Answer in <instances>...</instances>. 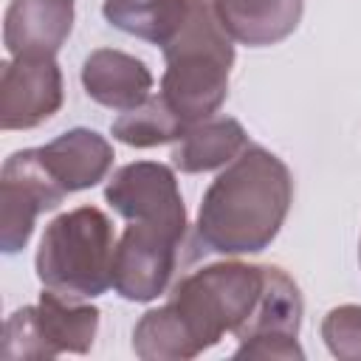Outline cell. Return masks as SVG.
Segmentation results:
<instances>
[{"instance_id":"obj_2","label":"cell","mask_w":361,"mask_h":361,"mask_svg":"<svg viewBox=\"0 0 361 361\" xmlns=\"http://www.w3.org/2000/svg\"><path fill=\"white\" fill-rule=\"evenodd\" d=\"M293 203V178L279 155L248 144L203 192L195 248L212 254L265 251Z\"/></svg>"},{"instance_id":"obj_13","label":"cell","mask_w":361,"mask_h":361,"mask_svg":"<svg viewBox=\"0 0 361 361\" xmlns=\"http://www.w3.org/2000/svg\"><path fill=\"white\" fill-rule=\"evenodd\" d=\"M42 164L56 178V183L71 195L96 186L107 178L113 166V147L110 141L90 130V127H73L39 147Z\"/></svg>"},{"instance_id":"obj_17","label":"cell","mask_w":361,"mask_h":361,"mask_svg":"<svg viewBox=\"0 0 361 361\" xmlns=\"http://www.w3.org/2000/svg\"><path fill=\"white\" fill-rule=\"evenodd\" d=\"M186 121L175 113V107L158 93L141 102L133 110H124L113 124L110 133L116 141L135 147V149H149L158 144H172L186 133Z\"/></svg>"},{"instance_id":"obj_11","label":"cell","mask_w":361,"mask_h":361,"mask_svg":"<svg viewBox=\"0 0 361 361\" xmlns=\"http://www.w3.org/2000/svg\"><path fill=\"white\" fill-rule=\"evenodd\" d=\"M73 28V0H11L3 45L11 56H54Z\"/></svg>"},{"instance_id":"obj_18","label":"cell","mask_w":361,"mask_h":361,"mask_svg":"<svg viewBox=\"0 0 361 361\" xmlns=\"http://www.w3.org/2000/svg\"><path fill=\"white\" fill-rule=\"evenodd\" d=\"M322 338L330 355L361 361V305H338L322 319Z\"/></svg>"},{"instance_id":"obj_3","label":"cell","mask_w":361,"mask_h":361,"mask_svg":"<svg viewBox=\"0 0 361 361\" xmlns=\"http://www.w3.org/2000/svg\"><path fill=\"white\" fill-rule=\"evenodd\" d=\"M234 39L220 23L214 0H192V14L178 37L164 45L161 96L186 121L212 118L228 96Z\"/></svg>"},{"instance_id":"obj_9","label":"cell","mask_w":361,"mask_h":361,"mask_svg":"<svg viewBox=\"0 0 361 361\" xmlns=\"http://www.w3.org/2000/svg\"><path fill=\"white\" fill-rule=\"evenodd\" d=\"M104 200L127 223H164L189 231V217L178 189V178L166 164L135 161L118 166L104 186Z\"/></svg>"},{"instance_id":"obj_8","label":"cell","mask_w":361,"mask_h":361,"mask_svg":"<svg viewBox=\"0 0 361 361\" xmlns=\"http://www.w3.org/2000/svg\"><path fill=\"white\" fill-rule=\"evenodd\" d=\"M302 310L299 285L282 268L265 265L259 302L234 333L240 341L234 358H305V350L296 341Z\"/></svg>"},{"instance_id":"obj_10","label":"cell","mask_w":361,"mask_h":361,"mask_svg":"<svg viewBox=\"0 0 361 361\" xmlns=\"http://www.w3.org/2000/svg\"><path fill=\"white\" fill-rule=\"evenodd\" d=\"M65 102L62 71L54 56H14L0 71V127L31 130Z\"/></svg>"},{"instance_id":"obj_4","label":"cell","mask_w":361,"mask_h":361,"mask_svg":"<svg viewBox=\"0 0 361 361\" xmlns=\"http://www.w3.org/2000/svg\"><path fill=\"white\" fill-rule=\"evenodd\" d=\"M113 220L96 206H76L45 226L34 268L42 288L71 299H96L113 288Z\"/></svg>"},{"instance_id":"obj_6","label":"cell","mask_w":361,"mask_h":361,"mask_svg":"<svg viewBox=\"0 0 361 361\" xmlns=\"http://www.w3.org/2000/svg\"><path fill=\"white\" fill-rule=\"evenodd\" d=\"M189 231L164 226V223H138L133 220L116 243L113 257V290L127 302H152L158 299L183 257Z\"/></svg>"},{"instance_id":"obj_14","label":"cell","mask_w":361,"mask_h":361,"mask_svg":"<svg viewBox=\"0 0 361 361\" xmlns=\"http://www.w3.org/2000/svg\"><path fill=\"white\" fill-rule=\"evenodd\" d=\"M228 37L248 48H265L288 39L305 11V0H214Z\"/></svg>"},{"instance_id":"obj_12","label":"cell","mask_w":361,"mask_h":361,"mask_svg":"<svg viewBox=\"0 0 361 361\" xmlns=\"http://www.w3.org/2000/svg\"><path fill=\"white\" fill-rule=\"evenodd\" d=\"M82 87L96 104L124 113L149 99L152 73L133 54L96 48L82 62Z\"/></svg>"},{"instance_id":"obj_19","label":"cell","mask_w":361,"mask_h":361,"mask_svg":"<svg viewBox=\"0 0 361 361\" xmlns=\"http://www.w3.org/2000/svg\"><path fill=\"white\" fill-rule=\"evenodd\" d=\"M358 262H361V243H358Z\"/></svg>"},{"instance_id":"obj_16","label":"cell","mask_w":361,"mask_h":361,"mask_svg":"<svg viewBox=\"0 0 361 361\" xmlns=\"http://www.w3.org/2000/svg\"><path fill=\"white\" fill-rule=\"evenodd\" d=\"M104 20L144 42L169 45L192 14V0H104Z\"/></svg>"},{"instance_id":"obj_5","label":"cell","mask_w":361,"mask_h":361,"mask_svg":"<svg viewBox=\"0 0 361 361\" xmlns=\"http://www.w3.org/2000/svg\"><path fill=\"white\" fill-rule=\"evenodd\" d=\"M99 316V307L85 299H71L45 288L37 305H25L6 319L0 355L6 361H48L62 353L82 355L93 347Z\"/></svg>"},{"instance_id":"obj_7","label":"cell","mask_w":361,"mask_h":361,"mask_svg":"<svg viewBox=\"0 0 361 361\" xmlns=\"http://www.w3.org/2000/svg\"><path fill=\"white\" fill-rule=\"evenodd\" d=\"M65 189L42 164L39 147L20 149L6 158L0 172V245L17 254L34 234L37 217L65 200Z\"/></svg>"},{"instance_id":"obj_15","label":"cell","mask_w":361,"mask_h":361,"mask_svg":"<svg viewBox=\"0 0 361 361\" xmlns=\"http://www.w3.org/2000/svg\"><path fill=\"white\" fill-rule=\"evenodd\" d=\"M248 144V133L237 118L212 116L186 127V133L172 147V164L186 175L223 169Z\"/></svg>"},{"instance_id":"obj_1","label":"cell","mask_w":361,"mask_h":361,"mask_svg":"<svg viewBox=\"0 0 361 361\" xmlns=\"http://www.w3.org/2000/svg\"><path fill=\"white\" fill-rule=\"evenodd\" d=\"M265 265L214 262L183 276L166 305L147 310L133 330L144 361H186L237 333L259 302Z\"/></svg>"}]
</instances>
